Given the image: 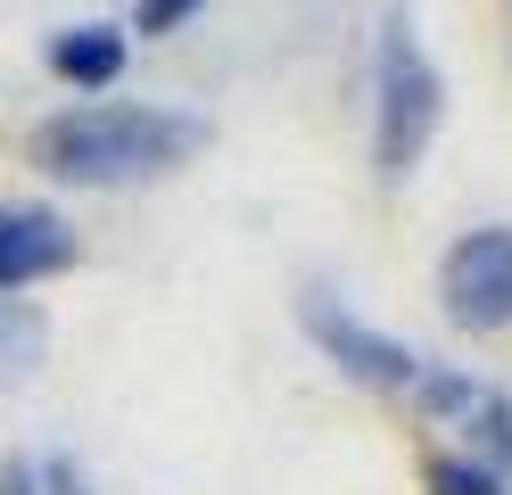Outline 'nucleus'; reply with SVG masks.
<instances>
[{
	"label": "nucleus",
	"mask_w": 512,
	"mask_h": 495,
	"mask_svg": "<svg viewBox=\"0 0 512 495\" xmlns=\"http://www.w3.org/2000/svg\"><path fill=\"white\" fill-rule=\"evenodd\" d=\"M199 149H207V124L182 116V108H157V99H91V108H67V116L34 124V141H25V157L50 182H75V190L157 182Z\"/></svg>",
	"instance_id": "f257e3e1"
},
{
	"label": "nucleus",
	"mask_w": 512,
	"mask_h": 495,
	"mask_svg": "<svg viewBox=\"0 0 512 495\" xmlns=\"http://www.w3.org/2000/svg\"><path fill=\"white\" fill-rule=\"evenodd\" d=\"M438 124H446V75L430 66L413 17L389 9L380 50H372V174H380V190H405L422 174Z\"/></svg>",
	"instance_id": "f03ea898"
},
{
	"label": "nucleus",
	"mask_w": 512,
	"mask_h": 495,
	"mask_svg": "<svg viewBox=\"0 0 512 495\" xmlns=\"http://www.w3.org/2000/svg\"><path fill=\"white\" fill-rule=\"evenodd\" d=\"M298 330H306V339L323 347L356 388L413 396V380H422V355H413L405 339H389V330H372L356 306H339L331 289H306V297H298Z\"/></svg>",
	"instance_id": "7ed1b4c3"
},
{
	"label": "nucleus",
	"mask_w": 512,
	"mask_h": 495,
	"mask_svg": "<svg viewBox=\"0 0 512 495\" xmlns=\"http://www.w3.org/2000/svg\"><path fill=\"white\" fill-rule=\"evenodd\" d=\"M438 297L455 330H512V223H479L438 256Z\"/></svg>",
	"instance_id": "20e7f679"
},
{
	"label": "nucleus",
	"mask_w": 512,
	"mask_h": 495,
	"mask_svg": "<svg viewBox=\"0 0 512 495\" xmlns=\"http://www.w3.org/2000/svg\"><path fill=\"white\" fill-rule=\"evenodd\" d=\"M413 396H422V413H430V421L471 429V462H488L496 479H512V396H504L496 380H471V372H430V363H422Z\"/></svg>",
	"instance_id": "39448f33"
},
{
	"label": "nucleus",
	"mask_w": 512,
	"mask_h": 495,
	"mask_svg": "<svg viewBox=\"0 0 512 495\" xmlns=\"http://www.w3.org/2000/svg\"><path fill=\"white\" fill-rule=\"evenodd\" d=\"M67 264H75V231L50 207H0V297L67 273Z\"/></svg>",
	"instance_id": "423d86ee"
},
{
	"label": "nucleus",
	"mask_w": 512,
	"mask_h": 495,
	"mask_svg": "<svg viewBox=\"0 0 512 495\" xmlns=\"http://www.w3.org/2000/svg\"><path fill=\"white\" fill-rule=\"evenodd\" d=\"M42 66L58 83H75V91H108L124 75V33L116 25H67V33L42 42Z\"/></svg>",
	"instance_id": "0eeeda50"
},
{
	"label": "nucleus",
	"mask_w": 512,
	"mask_h": 495,
	"mask_svg": "<svg viewBox=\"0 0 512 495\" xmlns=\"http://www.w3.org/2000/svg\"><path fill=\"white\" fill-rule=\"evenodd\" d=\"M422 487L430 495H512V479H496L488 462H471V454H430Z\"/></svg>",
	"instance_id": "6e6552de"
},
{
	"label": "nucleus",
	"mask_w": 512,
	"mask_h": 495,
	"mask_svg": "<svg viewBox=\"0 0 512 495\" xmlns=\"http://www.w3.org/2000/svg\"><path fill=\"white\" fill-rule=\"evenodd\" d=\"M34 355H42V314L17 306V297H0V380H17Z\"/></svg>",
	"instance_id": "1a4fd4ad"
},
{
	"label": "nucleus",
	"mask_w": 512,
	"mask_h": 495,
	"mask_svg": "<svg viewBox=\"0 0 512 495\" xmlns=\"http://www.w3.org/2000/svg\"><path fill=\"white\" fill-rule=\"evenodd\" d=\"M207 0H141V33H174L182 17H199Z\"/></svg>",
	"instance_id": "9d476101"
}]
</instances>
